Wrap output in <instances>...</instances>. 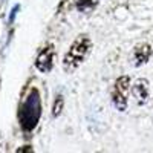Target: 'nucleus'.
<instances>
[{"instance_id":"f257e3e1","label":"nucleus","mask_w":153,"mask_h":153,"mask_svg":"<svg viewBox=\"0 0 153 153\" xmlns=\"http://www.w3.org/2000/svg\"><path fill=\"white\" fill-rule=\"evenodd\" d=\"M42 106H40V95L35 91H31L29 97L25 98V101L20 106L19 110V118H20V124L25 130H32L37 126L38 120H40V112Z\"/></svg>"},{"instance_id":"f03ea898","label":"nucleus","mask_w":153,"mask_h":153,"mask_svg":"<svg viewBox=\"0 0 153 153\" xmlns=\"http://www.w3.org/2000/svg\"><path fill=\"white\" fill-rule=\"evenodd\" d=\"M92 43L87 37H78L76 40L72 43L71 49L68 51V54L65 55V60H63V65H65V69H75L80 63L86 58L87 52L91 51Z\"/></svg>"},{"instance_id":"7ed1b4c3","label":"nucleus","mask_w":153,"mask_h":153,"mask_svg":"<svg viewBox=\"0 0 153 153\" xmlns=\"http://www.w3.org/2000/svg\"><path fill=\"white\" fill-rule=\"evenodd\" d=\"M129 86H130V80L129 76H121L117 80L113 87V95H112V101L115 107L118 110L124 112L127 107V95H129Z\"/></svg>"},{"instance_id":"20e7f679","label":"nucleus","mask_w":153,"mask_h":153,"mask_svg":"<svg viewBox=\"0 0 153 153\" xmlns=\"http://www.w3.org/2000/svg\"><path fill=\"white\" fill-rule=\"evenodd\" d=\"M52 65H54V49L46 48V49H43V52L38 55V58L35 61V66L40 72H49L52 69Z\"/></svg>"},{"instance_id":"39448f33","label":"nucleus","mask_w":153,"mask_h":153,"mask_svg":"<svg viewBox=\"0 0 153 153\" xmlns=\"http://www.w3.org/2000/svg\"><path fill=\"white\" fill-rule=\"evenodd\" d=\"M132 94L136 98L138 104H144L149 98V81L144 80V78L136 80L133 87H132Z\"/></svg>"},{"instance_id":"423d86ee","label":"nucleus","mask_w":153,"mask_h":153,"mask_svg":"<svg viewBox=\"0 0 153 153\" xmlns=\"http://www.w3.org/2000/svg\"><path fill=\"white\" fill-rule=\"evenodd\" d=\"M150 55H152V48H150L147 43L138 45V46L135 48V52H133L135 65L139 66V65H144V63H147V60L150 58Z\"/></svg>"},{"instance_id":"0eeeda50","label":"nucleus","mask_w":153,"mask_h":153,"mask_svg":"<svg viewBox=\"0 0 153 153\" xmlns=\"http://www.w3.org/2000/svg\"><path fill=\"white\" fill-rule=\"evenodd\" d=\"M63 104H65V100L63 97H57L55 103H54V107H52V117H58L63 110Z\"/></svg>"},{"instance_id":"6e6552de","label":"nucleus","mask_w":153,"mask_h":153,"mask_svg":"<svg viewBox=\"0 0 153 153\" xmlns=\"http://www.w3.org/2000/svg\"><path fill=\"white\" fill-rule=\"evenodd\" d=\"M97 3H98V0H80L78 2V9L89 11V9H92Z\"/></svg>"}]
</instances>
